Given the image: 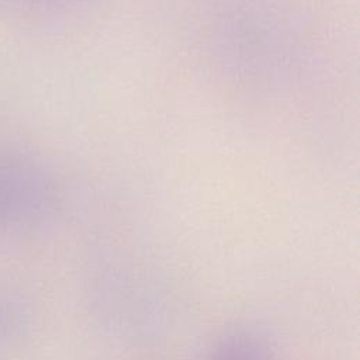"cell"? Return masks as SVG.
<instances>
[{"label": "cell", "mask_w": 360, "mask_h": 360, "mask_svg": "<svg viewBox=\"0 0 360 360\" xmlns=\"http://www.w3.org/2000/svg\"><path fill=\"white\" fill-rule=\"evenodd\" d=\"M24 328L21 305L11 294L0 292V349L8 347Z\"/></svg>", "instance_id": "6da1fadb"}]
</instances>
